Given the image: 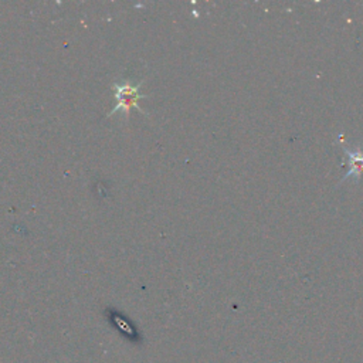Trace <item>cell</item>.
I'll return each mask as SVG.
<instances>
[{
    "instance_id": "6da1fadb",
    "label": "cell",
    "mask_w": 363,
    "mask_h": 363,
    "mask_svg": "<svg viewBox=\"0 0 363 363\" xmlns=\"http://www.w3.org/2000/svg\"><path fill=\"white\" fill-rule=\"evenodd\" d=\"M143 82H145V81L142 79L140 82H138V84H135V85L130 84V82L113 84V85H112V89L115 91L116 105L112 108V111L108 113V116L113 115V113L118 112V111H123L125 116L128 118L130 108H136L140 113H143V115L147 116V113L139 106V101L143 99V98H147V95L139 92V89H140V86H142Z\"/></svg>"
},
{
    "instance_id": "7a4b0ae2",
    "label": "cell",
    "mask_w": 363,
    "mask_h": 363,
    "mask_svg": "<svg viewBox=\"0 0 363 363\" xmlns=\"http://www.w3.org/2000/svg\"><path fill=\"white\" fill-rule=\"evenodd\" d=\"M345 155L347 156V172L342 177L340 183L345 182L347 177L353 176L354 180H359L360 176L363 174V150L357 146L356 150H349L346 146L343 147Z\"/></svg>"
}]
</instances>
